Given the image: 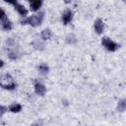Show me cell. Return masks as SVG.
I'll list each match as a JSON object with an SVG mask.
<instances>
[{
    "label": "cell",
    "instance_id": "cell-1",
    "mask_svg": "<svg viewBox=\"0 0 126 126\" xmlns=\"http://www.w3.org/2000/svg\"><path fill=\"white\" fill-rule=\"evenodd\" d=\"M0 87L6 90H14L16 88V83L14 82L13 78L9 74H5L0 77Z\"/></svg>",
    "mask_w": 126,
    "mask_h": 126
},
{
    "label": "cell",
    "instance_id": "cell-2",
    "mask_svg": "<svg viewBox=\"0 0 126 126\" xmlns=\"http://www.w3.org/2000/svg\"><path fill=\"white\" fill-rule=\"evenodd\" d=\"M101 43L102 45L108 50V51H115L119 46L112 40H110V38H107V37H103L102 40H101Z\"/></svg>",
    "mask_w": 126,
    "mask_h": 126
},
{
    "label": "cell",
    "instance_id": "cell-3",
    "mask_svg": "<svg viewBox=\"0 0 126 126\" xmlns=\"http://www.w3.org/2000/svg\"><path fill=\"white\" fill-rule=\"evenodd\" d=\"M42 15H43V14H41V15H34V16H32V17L26 19L27 24H30V25L32 26V27L39 26V25L41 24V22H42V18H43Z\"/></svg>",
    "mask_w": 126,
    "mask_h": 126
},
{
    "label": "cell",
    "instance_id": "cell-4",
    "mask_svg": "<svg viewBox=\"0 0 126 126\" xmlns=\"http://www.w3.org/2000/svg\"><path fill=\"white\" fill-rule=\"evenodd\" d=\"M28 1L30 2L31 9L32 11H37L41 7V4H42V1L41 0H28Z\"/></svg>",
    "mask_w": 126,
    "mask_h": 126
},
{
    "label": "cell",
    "instance_id": "cell-5",
    "mask_svg": "<svg viewBox=\"0 0 126 126\" xmlns=\"http://www.w3.org/2000/svg\"><path fill=\"white\" fill-rule=\"evenodd\" d=\"M72 18H73V13H72L70 10H68V11H66V12L63 14V16H62V21H63V23H64L65 25H67V24H69V23L72 21Z\"/></svg>",
    "mask_w": 126,
    "mask_h": 126
},
{
    "label": "cell",
    "instance_id": "cell-6",
    "mask_svg": "<svg viewBox=\"0 0 126 126\" xmlns=\"http://www.w3.org/2000/svg\"><path fill=\"white\" fill-rule=\"evenodd\" d=\"M34 91L38 95H44L45 93H46V89L42 84H35Z\"/></svg>",
    "mask_w": 126,
    "mask_h": 126
},
{
    "label": "cell",
    "instance_id": "cell-7",
    "mask_svg": "<svg viewBox=\"0 0 126 126\" xmlns=\"http://www.w3.org/2000/svg\"><path fill=\"white\" fill-rule=\"evenodd\" d=\"M103 28H104V25H103V22L101 20L98 19L94 22V31L97 33H101L102 31H103Z\"/></svg>",
    "mask_w": 126,
    "mask_h": 126
},
{
    "label": "cell",
    "instance_id": "cell-8",
    "mask_svg": "<svg viewBox=\"0 0 126 126\" xmlns=\"http://www.w3.org/2000/svg\"><path fill=\"white\" fill-rule=\"evenodd\" d=\"M15 9H16V10L19 12V14L22 15V16H26V15L28 14V10H27L23 5L16 4V5H15Z\"/></svg>",
    "mask_w": 126,
    "mask_h": 126
},
{
    "label": "cell",
    "instance_id": "cell-9",
    "mask_svg": "<svg viewBox=\"0 0 126 126\" xmlns=\"http://www.w3.org/2000/svg\"><path fill=\"white\" fill-rule=\"evenodd\" d=\"M2 28L5 30V31H9L12 29V24L10 21H8L6 18L3 19V22H2Z\"/></svg>",
    "mask_w": 126,
    "mask_h": 126
},
{
    "label": "cell",
    "instance_id": "cell-10",
    "mask_svg": "<svg viewBox=\"0 0 126 126\" xmlns=\"http://www.w3.org/2000/svg\"><path fill=\"white\" fill-rule=\"evenodd\" d=\"M51 35H52V33H51V31L50 30H43L42 32H41V37L43 38V39H49L50 37H51Z\"/></svg>",
    "mask_w": 126,
    "mask_h": 126
},
{
    "label": "cell",
    "instance_id": "cell-11",
    "mask_svg": "<svg viewBox=\"0 0 126 126\" xmlns=\"http://www.w3.org/2000/svg\"><path fill=\"white\" fill-rule=\"evenodd\" d=\"M22 110V106L19 103H14L10 106V111L12 112H20Z\"/></svg>",
    "mask_w": 126,
    "mask_h": 126
},
{
    "label": "cell",
    "instance_id": "cell-12",
    "mask_svg": "<svg viewBox=\"0 0 126 126\" xmlns=\"http://www.w3.org/2000/svg\"><path fill=\"white\" fill-rule=\"evenodd\" d=\"M125 108H126V102L124 99H122L118 102V110L123 111V110H125Z\"/></svg>",
    "mask_w": 126,
    "mask_h": 126
},
{
    "label": "cell",
    "instance_id": "cell-13",
    "mask_svg": "<svg viewBox=\"0 0 126 126\" xmlns=\"http://www.w3.org/2000/svg\"><path fill=\"white\" fill-rule=\"evenodd\" d=\"M38 70L41 72V73H47L48 72V66L46 64H40L38 66Z\"/></svg>",
    "mask_w": 126,
    "mask_h": 126
},
{
    "label": "cell",
    "instance_id": "cell-14",
    "mask_svg": "<svg viewBox=\"0 0 126 126\" xmlns=\"http://www.w3.org/2000/svg\"><path fill=\"white\" fill-rule=\"evenodd\" d=\"M6 111H7V107H5V106H0V116H2Z\"/></svg>",
    "mask_w": 126,
    "mask_h": 126
},
{
    "label": "cell",
    "instance_id": "cell-15",
    "mask_svg": "<svg viewBox=\"0 0 126 126\" xmlns=\"http://www.w3.org/2000/svg\"><path fill=\"white\" fill-rule=\"evenodd\" d=\"M4 18H6V16H5V12H4L2 9H0V19L3 20Z\"/></svg>",
    "mask_w": 126,
    "mask_h": 126
},
{
    "label": "cell",
    "instance_id": "cell-16",
    "mask_svg": "<svg viewBox=\"0 0 126 126\" xmlns=\"http://www.w3.org/2000/svg\"><path fill=\"white\" fill-rule=\"evenodd\" d=\"M5 2H8V3H10V4H14V5H16L17 4V0H4Z\"/></svg>",
    "mask_w": 126,
    "mask_h": 126
},
{
    "label": "cell",
    "instance_id": "cell-17",
    "mask_svg": "<svg viewBox=\"0 0 126 126\" xmlns=\"http://www.w3.org/2000/svg\"><path fill=\"white\" fill-rule=\"evenodd\" d=\"M3 65H4V62H3L2 60H0V67H2Z\"/></svg>",
    "mask_w": 126,
    "mask_h": 126
},
{
    "label": "cell",
    "instance_id": "cell-18",
    "mask_svg": "<svg viewBox=\"0 0 126 126\" xmlns=\"http://www.w3.org/2000/svg\"><path fill=\"white\" fill-rule=\"evenodd\" d=\"M64 1H65V2H66V3H70V2H71V1H72V0H64Z\"/></svg>",
    "mask_w": 126,
    "mask_h": 126
}]
</instances>
